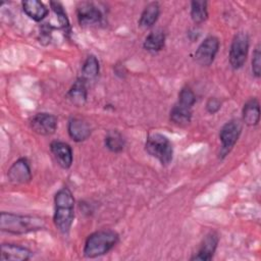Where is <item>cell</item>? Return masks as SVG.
<instances>
[{
    "label": "cell",
    "mask_w": 261,
    "mask_h": 261,
    "mask_svg": "<svg viewBox=\"0 0 261 261\" xmlns=\"http://www.w3.org/2000/svg\"><path fill=\"white\" fill-rule=\"evenodd\" d=\"M8 178L13 184H25L32 178V172L29 162L24 158L16 160L8 169Z\"/></svg>",
    "instance_id": "cell-10"
},
{
    "label": "cell",
    "mask_w": 261,
    "mask_h": 261,
    "mask_svg": "<svg viewBox=\"0 0 261 261\" xmlns=\"http://www.w3.org/2000/svg\"><path fill=\"white\" fill-rule=\"evenodd\" d=\"M118 242V234L110 229L93 232L88 237L84 246V255L88 258L102 256L109 252Z\"/></svg>",
    "instance_id": "cell-3"
},
{
    "label": "cell",
    "mask_w": 261,
    "mask_h": 261,
    "mask_svg": "<svg viewBox=\"0 0 261 261\" xmlns=\"http://www.w3.org/2000/svg\"><path fill=\"white\" fill-rule=\"evenodd\" d=\"M85 82L86 80L83 77L77 79L67 93L68 99L76 106L83 105L87 100V89Z\"/></svg>",
    "instance_id": "cell-17"
},
{
    "label": "cell",
    "mask_w": 261,
    "mask_h": 261,
    "mask_svg": "<svg viewBox=\"0 0 261 261\" xmlns=\"http://www.w3.org/2000/svg\"><path fill=\"white\" fill-rule=\"evenodd\" d=\"M165 35L161 30L151 32L144 41V48L150 52H158L164 47Z\"/></svg>",
    "instance_id": "cell-20"
},
{
    "label": "cell",
    "mask_w": 261,
    "mask_h": 261,
    "mask_svg": "<svg viewBox=\"0 0 261 261\" xmlns=\"http://www.w3.org/2000/svg\"><path fill=\"white\" fill-rule=\"evenodd\" d=\"M146 151L157 158L162 165H167L172 160L173 148L167 137L161 134H152L148 137L145 145Z\"/></svg>",
    "instance_id": "cell-4"
},
{
    "label": "cell",
    "mask_w": 261,
    "mask_h": 261,
    "mask_svg": "<svg viewBox=\"0 0 261 261\" xmlns=\"http://www.w3.org/2000/svg\"><path fill=\"white\" fill-rule=\"evenodd\" d=\"M260 119V106L257 99H250L243 108V120L248 125L258 124Z\"/></svg>",
    "instance_id": "cell-16"
},
{
    "label": "cell",
    "mask_w": 261,
    "mask_h": 261,
    "mask_svg": "<svg viewBox=\"0 0 261 261\" xmlns=\"http://www.w3.org/2000/svg\"><path fill=\"white\" fill-rule=\"evenodd\" d=\"M45 222L42 218L30 215H19L7 212L0 214V229L2 231L22 234L42 229Z\"/></svg>",
    "instance_id": "cell-2"
},
{
    "label": "cell",
    "mask_w": 261,
    "mask_h": 261,
    "mask_svg": "<svg viewBox=\"0 0 261 261\" xmlns=\"http://www.w3.org/2000/svg\"><path fill=\"white\" fill-rule=\"evenodd\" d=\"M77 20L81 25H91L100 22L102 18L101 11L90 2H82L76 9Z\"/></svg>",
    "instance_id": "cell-9"
},
{
    "label": "cell",
    "mask_w": 261,
    "mask_h": 261,
    "mask_svg": "<svg viewBox=\"0 0 261 261\" xmlns=\"http://www.w3.org/2000/svg\"><path fill=\"white\" fill-rule=\"evenodd\" d=\"M195 102H196V96H195L194 92L188 87L182 88L180 90V92L178 93V102L177 103L192 108V106L195 104Z\"/></svg>",
    "instance_id": "cell-24"
},
{
    "label": "cell",
    "mask_w": 261,
    "mask_h": 261,
    "mask_svg": "<svg viewBox=\"0 0 261 261\" xmlns=\"http://www.w3.org/2000/svg\"><path fill=\"white\" fill-rule=\"evenodd\" d=\"M50 5H51V8L53 9L54 13L57 15V19H58L60 25L63 29L68 28V25H69L68 18H67L66 12L64 11V8H63L62 4L59 3V2H50Z\"/></svg>",
    "instance_id": "cell-25"
},
{
    "label": "cell",
    "mask_w": 261,
    "mask_h": 261,
    "mask_svg": "<svg viewBox=\"0 0 261 261\" xmlns=\"http://www.w3.org/2000/svg\"><path fill=\"white\" fill-rule=\"evenodd\" d=\"M32 129L41 136H50L55 133L57 118L50 113H37L31 119Z\"/></svg>",
    "instance_id": "cell-8"
},
{
    "label": "cell",
    "mask_w": 261,
    "mask_h": 261,
    "mask_svg": "<svg viewBox=\"0 0 261 261\" xmlns=\"http://www.w3.org/2000/svg\"><path fill=\"white\" fill-rule=\"evenodd\" d=\"M221 107V103L218 99L216 98H210L207 103H206V109L209 113L213 114L215 112H217Z\"/></svg>",
    "instance_id": "cell-27"
},
{
    "label": "cell",
    "mask_w": 261,
    "mask_h": 261,
    "mask_svg": "<svg viewBox=\"0 0 261 261\" xmlns=\"http://www.w3.org/2000/svg\"><path fill=\"white\" fill-rule=\"evenodd\" d=\"M159 5L157 2H151L149 3L144 11L141 14L140 20H139V25L144 28V29H148L151 28L158 19L159 16Z\"/></svg>",
    "instance_id": "cell-19"
},
{
    "label": "cell",
    "mask_w": 261,
    "mask_h": 261,
    "mask_svg": "<svg viewBox=\"0 0 261 261\" xmlns=\"http://www.w3.org/2000/svg\"><path fill=\"white\" fill-rule=\"evenodd\" d=\"M191 16L194 22L201 23L208 17L207 2L206 1H193L191 3Z\"/></svg>",
    "instance_id": "cell-21"
},
{
    "label": "cell",
    "mask_w": 261,
    "mask_h": 261,
    "mask_svg": "<svg viewBox=\"0 0 261 261\" xmlns=\"http://www.w3.org/2000/svg\"><path fill=\"white\" fill-rule=\"evenodd\" d=\"M69 137L75 142H82L87 140L91 135V128L87 121L82 118H71L67 125Z\"/></svg>",
    "instance_id": "cell-14"
},
{
    "label": "cell",
    "mask_w": 261,
    "mask_h": 261,
    "mask_svg": "<svg viewBox=\"0 0 261 261\" xmlns=\"http://www.w3.org/2000/svg\"><path fill=\"white\" fill-rule=\"evenodd\" d=\"M242 132V125L238 120L227 121L220 129L219 138L221 141V151L220 154L225 156L230 149L237 143Z\"/></svg>",
    "instance_id": "cell-7"
},
{
    "label": "cell",
    "mask_w": 261,
    "mask_h": 261,
    "mask_svg": "<svg viewBox=\"0 0 261 261\" xmlns=\"http://www.w3.org/2000/svg\"><path fill=\"white\" fill-rule=\"evenodd\" d=\"M252 71L255 76L259 77L261 74V51L260 46L258 45L253 53L252 58Z\"/></svg>",
    "instance_id": "cell-26"
},
{
    "label": "cell",
    "mask_w": 261,
    "mask_h": 261,
    "mask_svg": "<svg viewBox=\"0 0 261 261\" xmlns=\"http://www.w3.org/2000/svg\"><path fill=\"white\" fill-rule=\"evenodd\" d=\"M99 73V61L94 55H89L82 67V74L84 80H91Z\"/></svg>",
    "instance_id": "cell-22"
},
{
    "label": "cell",
    "mask_w": 261,
    "mask_h": 261,
    "mask_svg": "<svg viewBox=\"0 0 261 261\" xmlns=\"http://www.w3.org/2000/svg\"><path fill=\"white\" fill-rule=\"evenodd\" d=\"M217 244H218L217 234L215 232H209L203 239L198 253L194 257H192L191 260H200V261L211 260L217 248Z\"/></svg>",
    "instance_id": "cell-13"
},
{
    "label": "cell",
    "mask_w": 261,
    "mask_h": 261,
    "mask_svg": "<svg viewBox=\"0 0 261 261\" xmlns=\"http://www.w3.org/2000/svg\"><path fill=\"white\" fill-rule=\"evenodd\" d=\"M169 117H170V120L176 125H179V126L187 125L191 122L192 108L176 103L171 108Z\"/></svg>",
    "instance_id": "cell-18"
},
{
    "label": "cell",
    "mask_w": 261,
    "mask_h": 261,
    "mask_svg": "<svg viewBox=\"0 0 261 261\" xmlns=\"http://www.w3.org/2000/svg\"><path fill=\"white\" fill-rule=\"evenodd\" d=\"M22 9L24 13L36 21L44 19L48 15V8L38 0H25L22 2Z\"/></svg>",
    "instance_id": "cell-15"
},
{
    "label": "cell",
    "mask_w": 261,
    "mask_h": 261,
    "mask_svg": "<svg viewBox=\"0 0 261 261\" xmlns=\"http://www.w3.org/2000/svg\"><path fill=\"white\" fill-rule=\"evenodd\" d=\"M105 146L112 152H120L124 147V139L117 130H110L105 137Z\"/></svg>",
    "instance_id": "cell-23"
},
{
    "label": "cell",
    "mask_w": 261,
    "mask_h": 261,
    "mask_svg": "<svg viewBox=\"0 0 261 261\" xmlns=\"http://www.w3.org/2000/svg\"><path fill=\"white\" fill-rule=\"evenodd\" d=\"M219 49V41L216 37H207L195 52V60L202 66L210 65Z\"/></svg>",
    "instance_id": "cell-6"
},
{
    "label": "cell",
    "mask_w": 261,
    "mask_h": 261,
    "mask_svg": "<svg viewBox=\"0 0 261 261\" xmlns=\"http://www.w3.org/2000/svg\"><path fill=\"white\" fill-rule=\"evenodd\" d=\"M32 257V252L19 245L2 244L1 246V260L10 261H25Z\"/></svg>",
    "instance_id": "cell-12"
},
{
    "label": "cell",
    "mask_w": 261,
    "mask_h": 261,
    "mask_svg": "<svg viewBox=\"0 0 261 261\" xmlns=\"http://www.w3.org/2000/svg\"><path fill=\"white\" fill-rule=\"evenodd\" d=\"M249 51V37L245 33H238L231 42L229 49V63L232 68H241L248 55Z\"/></svg>",
    "instance_id": "cell-5"
},
{
    "label": "cell",
    "mask_w": 261,
    "mask_h": 261,
    "mask_svg": "<svg viewBox=\"0 0 261 261\" xmlns=\"http://www.w3.org/2000/svg\"><path fill=\"white\" fill-rule=\"evenodd\" d=\"M55 211L53 221L56 228L63 234L68 233L74 217V198L67 187L61 188L54 198Z\"/></svg>",
    "instance_id": "cell-1"
},
{
    "label": "cell",
    "mask_w": 261,
    "mask_h": 261,
    "mask_svg": "<svg viewBox=\"0 0 261 261\" xmlns=\"http://www.w3.org/2000/svg\"><path fill=\"white\" fill-rule=\"evenodd\" d=\"M52 154L54 155L57 163L64 169L71 166L72 163V150L70 146L64 142L54 141L50 145Z\"/></svg>",
    "instance_id": "cell-11"
}]
</instances>
